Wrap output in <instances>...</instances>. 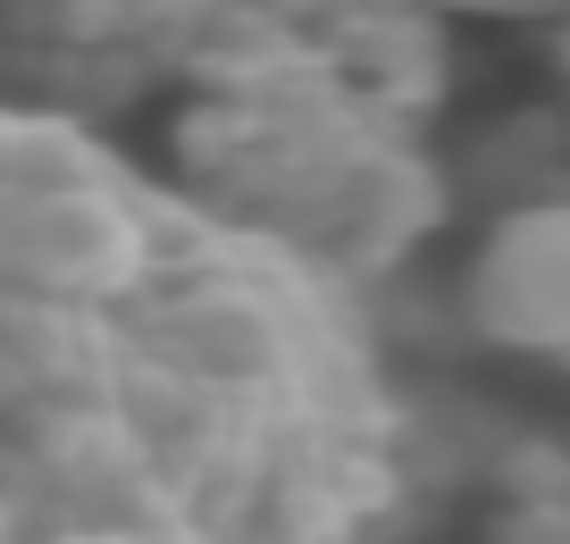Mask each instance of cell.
Listing matches in <instances>:
<instances>
[{
    "label": "cell",
    "mask_w": 570,
    "mask_h": 544,
    "mask_svg": "<svg viewBox=\"0 0 570 544\" xmlns=\"http://www.w3.org/2000/svg\"><path fill=\"white\" fill-rule=\"evenodd\" d=\"M503 544H570V469L553 486L520 494L512 520H503Z\"/></svg>",
    "instance_id": "cell-3"
},
{
    "label": "cell",
    "mask_w": 570,
    "mask_h": 544,
    "mask_svg": "<svg viewBox=\"0 0 570 544\" xmlns=\"http://www.w3.org/2000/svg\"><path fill=\"white\" fill-rule=\"evenodd\" d=\"M470 310L495 344L570 352V210H520L479 251Z\"/></svg>",
    "instance_id": "cell-2"
},
{
    "label": "cell",
    "mask_w": 570,
    "mask_h": 544,
    "mask_svg": "<svg viewBox=\"0 0 570 544\" xmlns=\"http://www.w3.org/2000/svg\"><path fill=\"white\" fill-rule=\"evenodd\" d=\"M377 419L320 285L0 118V544H361Z\"/></svg>",
    "instance_id": "cell-1"
}]
</instances>
